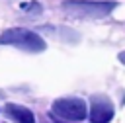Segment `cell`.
<instances>
[{"label":"cell","mask_w":125,"mask_h":123,"mask_svg":"<svg viewBox=\"0 0 125 123\" xmlns=\"http://www.w3.org/2000/svg\"><path fill=\"white\" fill-rule=\"evenodd\" d=\"M113 117V105L105 96H92L90 121L92 123H109Z\"/></svg>","instance_id":"obj_4"},{"label":"cell","mask_w":125,"mask_h":123,"mask_svg":"<svg viewBox=\"0 0 125 123\" xmlns=\"http://www.w3.org/2000/svg\"><path fill=\"white\" fill-rule=\"evenodd\" d=\"M117 4L115 2H92V0H74V2H62V10L68 16L74 18H105L109 12H113Z\"/></svg>","instance_id":"obj_2"},{"label":"cell","mask_w":125,"mask_h":123,"mask_svg":"<svg viewBox=\"0 0 125 123\" xmlns=\"http://www.w3.org/2000/svg\"><path fill=\"white\" fill-rule=\"evenodd\" d=\"M117 59H119V61L125 64V51H123V53H119V55H117Z\"/></svg>","instance_id":"obj_6"},{"label":"cell","mask_w":125,"mask_h":123,"mask_svg":"<svg viewBox=\"0 0 125 123\" xmlns=\"http://www.w3.org/2000/svg\"><path fill=\"white\" fill-rule=\"evenodd\" d=\"M51 111H53V117L64 119V121H82L88 115L86 103L80 98H59L53 102Z\"/></svg>","instance_id":"obj_3"},{"label":"cell","mask_w":125,"mask_h":123,"mask_svg":"<svg viewBox=\"0 0 125 123\" xmlns=\"http://www.w3.org/2000/svg\"><path fill=\"white\" fill-rule=\"evenodd\" d=\"M55 123H64V121H62V119H57V117H55Z\"/></svg>","instance_id":"obj_7"},{"label":"cell","mask_w":125,"mask_h":123,"mask_svg":"<svg viewBox=\"0 0 125 123\" xmlns=\"http://www.w3.org/2000/svg\"><path fill=\"white\" fill-rule=\"evenodd\" d=\"M0 45H14L18 49H23L27 53H41L45 51L47 43L43 37H39L35 31L25 27H10L0 33Z\"/></svg>","instance_id":"obj_1"},{"label":"cell","mask_w":125,"mask_h":123,"mask_svg":"<svg viewBox=\"0 0 125 123\" xmlns=\"http://www.w3.org/2000/svg\"><path fill=\"white\" fill-rule=\"evenodd\" d=\"M6 115L10 119H14L16 123H35V117L31 113V109L23 107V105H18V103H8L4 107Z\"/></svg>","instance_id":"obj_5"}]
</instances>
